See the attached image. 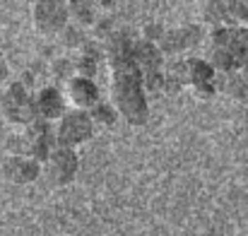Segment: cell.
Returning <instances> with one entry per match:
<instances>
[{
    "label": "cell",
    "instance_id": "cell-14",
    "mask_svg": "<svg viewBox=\"0 0 248 236\" xmlns=\"http://www.w3.org/2000/svg\"><path fill=\"white\" fill-rule=\"evenodd\" d=\"M68 5H70V15L78 17L80 22H89L92 19V5H89V0H68Z\"/></svg>",
    "mask_w": 248,
    "mask_h": 236
},
{
    "label": "cell",
    "instance_id": "cell-1",
    "mask_svg": "<svg viewBox=\"0 0 248 236\" xmlns=\"http://www.w3.org/2000/svg\"><path fill=\"white\" fill-rule=\"evenodd\" d=\"M108 65H111V94L118 113L128 123L142 126L147 121L145 78L135 58V44L125 34H116L111 39Z\"/></svg>",
    "mask_w": 248,
    "mask_h": 236
},
{
    "label": "cell",
    "instance_id": "cell-13",
    "mask_svg": "<svg viewBox=\"0 0 248 236\" xmlns=\"http://www.w3.org/2000/svg\"><path fill=\"white\" fill-rule=\"evenodd\" d=\"M116 116H118V111H113L111 106H106V104H101V101L92 109V118H94V123L99 121V123H104V126H111V123L116 121Z\"/></svg>",
    "mask_w": 248,
    "mask_h": 236
},
{
    "label": "cell",
    "instance_id": "cell-8",
    "mask_svg": "<svg viewBox=\"0 0 248 236\" xmlns=\"http://www.w3.org/2000/svg\"><path fill=\"white\" fill-rule=\"evenodd\" d=\"M46 161H48V171H51L56 183H70L78 173V166H80L78 152L73 147H61V145H58V150L51 152V157Z\"/></svg>",
    "mask_w": 248,
    "mask_h": 236
},
{
    "label": "cell",
    "instance_id": "cell-10",
    "mask_svg": "<svg viewBox=\"0 0 248 236\" xmlns=\"http://www.w3.org/2000/svg\"><path fill=\"white\" fill-rule=\"evenodd\" d=\"M2 176L12 183H29L39 176V159L15 155L2 164Z\"/></svg>",
    "mask_w": 248,
    "mask_h": 236
},
{
    "label": "cell",
    "instance_id": "cell-2",
    "mask_svg": "<svg viewBox=\"0 0 248 236\" xmlns=\"http://www.w3.org/2000/svg\"><path fill=\"white\" fill-rule=\"evenodd\" d=\"M248 61L244 27H219L212 34V65L222 73H236Z\"/></svg>",
    "mask_w": 248,
    "mask_h": 236
},
{
    "label": "cell",
    "instance_id": "cell-5",
    "mask_svg": "<svg viewBox=\"0 0 248 236\" xmlns=\"http://www.w3.org/2000/svg\"><path fill=\"white\" fill-rule=\"evenodd\" d=\"M2 113L7 116L10 123L29 126L34 118H39V113H36V99L27 92L24 84L15 82L2 94Z\"/></svg>",
    "mask_w": 248,
    "mask_h": 236
},
{
    "label": "cell",
    "instance_id": "cell-15",
    "mask_svg": "<svg viewBox=\"0 0 248 236\" xmlns=\"http://www.w3.org/2000/svg\"><path fill=\"white\" fill-rule=\"evenodd\" d=\"M239 73H241V75H244V78L248 79V61L244 63V65H241V70H239Z\"/></svg>",
    "mask_w": 248,
    "mask_h": 236
},
{
    "label": "cell",
    "instance_id": "cell-7",
    "mask_svg": "<svg viewBox=\"0 0 248 236\" xmlns=\"http://www.w3.org/2000/svg\"><path fill=\"white\" fill-rule=\"evenodd\" d=\"M135 58H138L140 70H142L145 87H147V89L162 87L164 75H162V56H159V48H157L152 41H138V44H135Z\"/></svg>",
    "mask_w": 248,
    "mask_h": 236
},
{
    "label": "cell",
    "instance_id": "cell-12",
    "mask_svg": "<svg viewBox=\"0 0 248 236\" xmlns=\"http://www.w3.org/2000/svg\"><path fill=\"white\" fill-rule=\"evenodd\" d=\"M227 92L232 94V96H236V99H246L248 96V79L239 73H232L229 79H227Z\"/></svg>",
    "mask_w": 248,
    "mask_h": 236
},
{
    "label": "cell",
    "instance_id": "cell-11",
    "mask_svg": "<svg viewBox=\"0 0 248 236\" xmlns=\"http://www.w3.org/2000/svg\"><path fill=\"white\" fill-rule=\"evenodd\" d=\"M36 113L39 118H46V121H56L65 113V99L58 89L48 87V89H41L39 96H36Z\"/></svg>",
    "mask_w": 248,
    "mask_h": 236
},
{
    "label": "cell",
    "instance_id": "cell-4",
    "mask_svg": "<svg viewBox=\"0 0 248 236\" xmlns=\"http://www.w3.org/2000/svg\"><path fill=\"white\" fill-rule=\"evenodd\" d=\"M94 133V118L82 109H75L70 113H63L56 126V142L61 147H78L87 142Z\"/></svg>",
    "mask_w": 248,
    "mask_h": 236
},
{
    "label": "cell",
    "instance_id": "cell-6",
    "mask_svg": "<svg viewBox=\"0 0 248 236\" xmlns=\"http://www.w3.org/2000/svg\"><path fill=\"white\" fill-rule=\"evenodd\" d=\"M70 17L68 0H36L34 5V24L44 34H58L65 29Z\"/></svg>",
    "mask_w": 248,
    "mask_h": 236
},
{
    "label": "cell",
    "instance_id": "cell-3",
    "mask_svg": "<svg viewBox=\"0 0 248 236\" xmlns=\"http://www.w3.org/2000/svg\"><path fill=\"white\" fill-rule=\"evenodd\" d=\"M53 145H58L56 142V133H51L46 118H34L29 126H24V133L22 135H17V138H12L7 142L10 152L27 155V157H34V159H39V161L41 159L46 161V159L51 157Z\"/></svg>",
    "mask_w": 248,
    "mask_h": 236
},
{
    "label": "cell",
    "instance_id": "cell-9",
    "mask_svg": "<svg viewBox=\"0 0 248 236\" xmlns=\"http://www.w3.org/2000/svg\"><path fill=\"white\" fill-rule=\"evenodd\" d=\"M65 92H68V99H70V104H73L75 109L87 111V109H94V106L99 104V87L92 82V78H87V75L70 78Z\"/></svg>",
    "mask_w": 248,
    "mask_h": 236
}]
</instances>
